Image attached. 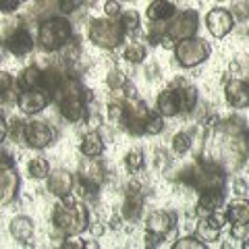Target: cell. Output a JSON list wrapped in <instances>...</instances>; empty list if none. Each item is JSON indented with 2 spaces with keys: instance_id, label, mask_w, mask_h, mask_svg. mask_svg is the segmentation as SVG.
<instances>
[{
  "instance_id": "6da1fadb",
  "label": "cell",
  "mask_w": 249,
  "mask_h": 249,
  "mask_svg": "<svg viewBox=\"0 0 249 249\" xmlns=\"http://www.w3.org/2000/svg\"><path fill=\"white\" fill-rule=\"evenodd\" d=\"M52 224L62 235L77 237L89 229V212L83 204H73V206L58 204L52 210Z\"/></svg>"
},
{
  "instance_id": "7a4b0ae2",
  "label": "cell",
  "mask_w": 249,
  "mask_h": 249,
  "mask_svg": "<svg viewBox=\"0 0 249 249\" xmlns=\"http://www.w3.org/2000/svg\"><path fill=\"white\" fill-rule=\"evenodd\" d=\"M73 37V25L65 17H48L40 23L37 42L46 52H58Z\"/></svg>"
},
{
  "instance_id": "3957f363",
  "label": "cell",
  "mask_w": 249,
  "mask_h": 249,
  "mask_svg": "<svg viewBox=\"0 0 249 249\" xmlns=\"http://www.w3.org/2000/svg\"><path fill=\"white\" fill-rule=\"evenodd\" d=\"M88 36L93 44L100 46V48L112 50V48H119L123 44L124 31L116 19H96V21H91Z\"/></svg>"
},
{
  "instance_id": "277c9868",
  "label": "cell",
  "mask_w": 249,
  "mask_h": 249,
  "mask_svg": "<svg viewBox=\"0 0 249 249\" xmlns=\"http://www.w3.org/2000/svg\"><path fill=\"white\" fill-rule=\"evenodd\" d=\"M210 56V46L201 40V37H189V40H181L175 46V58L181 67L193 69L201 65Z\"/></svg>"
},
{
  "instance_id": "5b68a950",
  "label": "cell",
  "mask_w": 249,
  "mask_h": 249,
  "mask_svg": "<svg viewBox=\"0 0 249 249\" xmlns=\"http://www.w3.org/2000/svg\"><path fill=\"white\" fill-rule=\"evenodd\" d=\"M199 29V15L197 11L187 9L183 13L175 15L170 23L166 25V36L173 42H181V40H189V37H196Z\"/></svg>"
},
{
  "instance_id": "8992f818",
  "label": "cell",
  "mask_w": 249,
  "mask_h": 249,
  "mask_svg": "<svg viewBox=\"0 0 249 249\" xmlns=\"http://www.w3.org/2000/svg\"><path fill=\"white\" fill-rule=\"evenodd\" d=\"M124 102V124L123 127L129 131L131 135H143L145 121L150 116V108L137 96H127Z\"/></svg>"
},
{
  "instance_id": "52a82bcc",
  "label": "cell",
  "mask_w": 249,
  "mask_h": 249,
  "mask_svg": "<svg viewBox=\"0 0 249 249\" xmlns=\"http://www.w3.org/2000/svg\"><path fill=\"white\" fill-rule=\"evenodd\" d=\"M19 193V175L9 154L0 156V204H11Z\"/></svg>"
},
{
  "instance_id": "ba28073f",
  "label": "cell",
  "mask_w": 249,
  "mask_h": 249,
  "mask_svg": "<svg viewBox=\"0 0 249 249\" xmlns=\"http://www.w3.org/2000/svg\"><path fill=\"white\" fill-rule=\"evenodd\" d=\"M23 139H25L27 145L34 147V150H44V147H48L54 142V129L50 127L48 123L34 119V121L25 123Z\"/></svg>"
},
{
  "instance_id": "9c48e42d",
  "label": "cell",
  "mask_w": 249,
  "mask_h": 249,
  "mask_svg": "<svg viewBox=\"0 0 249 249\" xmlns=\"http://www.w3.org/2000/svg\"><path fill=\"white\" fill-rule=\"evenodd\" d=\"M206 27L216 40H222L224 36L231 34V29L235 27V17L227 9H212L206 15Z\"/></svg>"
},
{
  "instance_id": "30bf717a",
  "label": "cell",
  "mask_w": 249,
  "mask_h": 249,
  "mask_svg": "<svg viewBox=\"0 0 249 249\" xmlns=\"http://www.w3.org/2000/svg\"><path fill=\"white\" fill-rule=\"evenodd\" d=\"M4 48L9 50L13 56H27V54L34 50V37H31V34L25 29V27H15L11 29L9 34H6L4 37Z\"/></svg>"
},
{
  "instance_id": "8fae6325",
  "label": "cell",
  "mask_w": 249,
  "mask_h": 249,
  "mask_svg": "<svg viewBox=\"0 0 249 249\" xmlns=\"http://www.w3.org/2000/svg\"><path fill=\"white\" fill-rule=\"evenodd\" d=\"M73 187H75V177L65 168L52 170V173L46 177V189H48L50 196H54V197L62 199L73 191Z\"/></svg>"
},
{
  "instance_id": "7c38bea8",
  "label": "cell",
  "mask_w": 249,
  "mask_h": 249,
  "mask_svg": "<svg viewBox=\"0 0 249 249\" xmlns=\"http://www.w3.org/2000/svg\"><path fill=\"white\" fill-rule=\"evenodd\" d=\"M50 102V96L44 93L42 89H27V91H21L19 98H17V104H19V110L23 114H40L46 106Z\"/></svg>"
},
{
  "instance_id": "4fadbf2b",
  "label": "cell",
  "mask_w": 249,
  "mask_h": 249,
  "mask_svg": "<svg viewBox=\"0 0 249 249\" xmlns=\"http://www.w3.org/2000/svg\"><path fill=\"white\" fill-rule=\"evenodd\" d=\"M175 224H177V216L173 212H166V210H154V212L145 218L147 232H154V235H158L162 239L175 229Z\"/></svg>"
},
{
  "instance_id": "5bb4252c",
  "label": "cell",
  "mask_w": 249,
  "mask_h": 249,
  "mask_svg": "<svg viewBox=\"0 0 249 249\" xmlns=\"http://www.w3.org/2000/svg\"><path fill=\"white\" fill-rule=\"evenodd\" d=\"M224 98L227 104L235 110H245L249 108V88L243 79H231L224 88Z\"/></svg>"
},
{
  "instance_id": "9a60e30c",
  "label": "cell",
  "mask_w": 249,
  "mask_h": 249,
  "mask_svg": "<svg viewBox=\"0 0 249 249\" xmlns=\"http://www.w3.org/2000/svg\"><path fill=\"white\" fill-rule=\"evenodd\" d=\"M60 116L69 123H79L88 116V104L83 102L81 96H62L58 100Z\"/></svg>"
},
{
  "instance_id": "2e32d148",
  "label": "cell",
  "mask_w": 249,
  "mask_h": 249,
  "mask_svg": "<svg viewBox=\"0 0 249 249\" xmlns=\"http://www.w3.org/2000/svg\"><path fill=\"white\" fill-rule=\"evenodd\" d=\"M224 204V191L222 187H208L201 189V196L197 199V214L208 216L214 210H220Z\"/></svg>"
},
{
  "instance_id": "e0dca14e",
  "label": "cell",
  "mask_w": 249,
  "mask_h": 249,
  "mask_svg": "<svg viewBox=\"0 0 249 249\" xmlns=\"http://www.w3.org/2000/svg\"><path fill=\"white\" fill-rule=\"evenodd\" d=\"M156 112L166 116V119H173V116H177L181 112V108H178V96H177L175 88L164 89L158 98H156Z\"/></svg>"
},
{
  "instance_id": "ac0fdd59",
  "label": "cell",
  "mask_w": 249,
  "mask_h": 249,
  "mask_svg": "<svg viewBox=\"0 0 249 249\" xmlns=\"http://www.w3.org/2000/svg\"><path fill=\"white\" fill-rule=\"evenodd\" d=\"M175 15H177V6L170 0H154L145 9L147 21H170Z\"/></svg>"
},
{
  "instance_id": "d6986e66",
  "label": "cell",
  "mask_w": 249,
  "mask_h": 249,
  "mask_svg": "<svg viewBox=\"0 0 249 249\" xmlns=\"http://www.w3.org/2000/svg\"><path fill=\"white\" fill-rule=\"evenodd\" d=\"M177 89V96H178V108H181V112H193L197 108V102H199V89L196 85L191 83H183L178 85Z\"/></svg>"
},
{
  "instance_id": "ffe728a7",
  "label": "cell",
  "mask_w": 249,
  "mask_h": 249,
  "mask_svg": "<svg viewBox=\"0 0 249 249\" xmlns=\"http://www.w3.org/2000/svg\"><path fill=\"white\" fill-rule=\"evenodd\" d=\"M34 220L27 216H15L11 224H9V232H11V237L15 241H21V243H25V241H29L31 237H34Z\"/></svg>"
},
{
  "instance_id": "44dd1931",
  "label": "cell",
  "mask_w": 249,
  "mask_h": 249,
  "mask_svg": "<svg viewBox=\"0 0 249 249\" xmlns=\"http://www.w3.org/2000/svg\"><path fill=\"white\" fill-rule=\"evenodd\" d=\"M143 212V193L137 191V193H127V197L123 201V208H121V216L124 220L133 222L137 220Z\"/></svg>"
},
{
  "instance_id": "7402d4cb",
  "label": "cell",
  "mask_w": 249,
  "mask_h": 249,
  "mask_svg": "<svg viewBox=\"0 0 249 249\" xmlns=\"http://www.w3.org/2000/svg\"><path fill=\"white\" fill-rule=\"evenodd\" d=\"M65 79H67V75L62 73L58 67L42 69V85H40V89L50 91L52 96H54V93H56V91L62 88V83H65Z\"/></svg>"
},
{
  "instance_id": "603a6c76",
  "label": "cell",
  "mask_w": 249,
  "mask_h": 249,
  "mask_svg": "<svg viewBox=\"0 0 249 249\" xmlns=\"http://www.w3.org/2000/svg\"><path fill=\"white\" fill-rule=\"evenodd\" d=\"M81 154L88 156V158H96L104 152V139L102 135L98 133V131H88V133L83 135L81 139Z\"/></svg>"
},
{
  "instance_id": "cb8c5ba5",
  "label": "cell",
  "mask_w": 249,
  "mask_h": 249,
  "mask_svg": "<svg viewBox=\"0 0 249 249\" xmlns=\"http://www.w3.org/2000/svg\"><path fill=\"white\" fill-rule=\"evenodd\" d=\"M227 214V220L231 224L241 222V224H249V201L247 199H237V201H231L229 208L224 210Z\"/></svg>"
},
{
  "instance_id": "d4e9b609",
  "label": "cell",
  "mask_w": 249,
  "mask_h": 249,
  "mask_svg": "<svg viewBox=\"0 0 249 249\" xmlns=\"http://www.w3.org/2000/svg\"><path fill=\"white\" fill-rule=\"evenodd\" d=\"M196 231H197V237L204 241L206 245L208 243H216V241L220 239V229L214 227L208 218H199L197 224H196Z\"/></svg>"
},
{
  "instance_id": "484cf974",
  "label": "cell",
  "mask_w": 249,
  "mask_h": 249,
  "mask_svg": "<svg viewBox=\"0 0 249 249\" xmlns=\"http://www.w3.org/2000/svg\"><path fill=\"white\" fill-rule=\"evenodd\" d=\"M27 173L31 178H37V181H42L50 175V162L42 158V156H37V158H31L27 162Z\"/></svg>"
},
{
  "instance_id": "4316f807",
  "label": "cell",
  "mask_w": 249,
  "mask_h": 249,
  "mask_svg": "<svg viewBox=\"0 0 249 249\" xmlns=\"http://www.w3.org/2000/svg\"><path fill=\"white\" fill-rule=\"evenodd\" d=\"M123 58L127 60V62H131V65H142V62L147 58V50H145V46H143V44L131 42L127 48H124Z\"/></svg>"
},
{
  "instance_id": "83f0119b",
  "label": "cell",
  "mask_w": 249,
  "mask_h": 249,
  "mask_svg": "<svg viewBox=\"0 0 249 249\" xmlns=\"http://www.w3.org/2000/svg\"><path fill=\"white\" fill-rule=\"evenodd\" d=\"M60 56H62V62H65V65H73V62H77L81 58V44L77 42L75 37H71V40L60 48Z\"/></svg>"
},
{
  "instance_id": "f1b7e54d",
  "label": "cell",
  "mask_w": 249,
  "mask_h": 249,
  "mask_svg": "<svg viewBox=\"0 0 249 249\" xmlns=\"http://www.w3.org/2000/svg\"><path fill=\"white\" fill-rule=\"evenodd\" d=\"M21 81H23V85H25L27 89H40V85H42V69L37 65L27 67L25 71H23Z\"/></svg>"
},
{
  "instance_id": "f546056e",
  "label": "cell",
  "mask_w": 249,
  "mask_h": 249,
  "mask_svg": "<svg viewBox=\"0 0 249 249\" xmlns=\"http://www.w3.org/2000/svg\"><path fill=\"white\" fill-rule=\"evenodd\" d=\"M119 23L124 34H133V31L139 29V13L135 9H129V11H123L119 15Z\"/></svg>"
},
{
  "instance_id": "4dcf8cb0",
  "label": "cell",
  "mask_w": 249,
  "mask_h": 249,
  "mask_svg": "<svg viewBox=\"0 0 249 249\" xmlns=\"http://www.w3.org/2000/svg\"><path fill=\"white\" fill-rule=\"evenodd\" d=\"M191 145H193V137H191L189 131H178V133L173 137V152L178 156H185L191 150Z\"/></svg>"
},
{
  "instance_id": "1f68e13d",
  "label": "cell",
  "mask_w": 249,
  "mask_h": 249,
  "mask_svg": "<svg viewBox=\"0 0 249 249\" xmlns=\"http://www.w3.org/2000/svg\"><path fill=\"white\" fill-rule=\"evenodd\" d=\"M123 100L124 98L108 104V119H110V123L114 124V127H123L124 124V102Z\"/></svg>"
},
{
  "instance_id": "d6a6232c",
  "label": "cell",
  "mask_w": 249,
  "mask_h": 249,
  "mask_svg": "<svg viewBox=\"0 0 249 249\" xmlns=\"http://www.w3.org/2000/svg\"><path fill=\"white\" fill-rule=\"evenodd\" d=\"M127 83H129V79H127V75H124L121 69H110V71H108V75H106V85H108V88H110L112 91H121Z\"/></svg>"
},
{
  "instance_id": "836d02e7",
  "label": "cell",
  "mask_w": 249,
  "mask_h": 249,
  "mask_svg": "<svg viewBox=\"0 0 249 249\" xmlns=\"http://www.w3.org/2000/svg\"><path fill=\"white\" fill-rule=\"evenodd\" d=\"M162 131H164V116L158 112H150V116H147V121H145L143 133L145 135H160Z\"/></svg>"
},
{
  "instance_id": "e575fe53",
  "label": "cell",
  "mask_w": 249,
  "mask_h": 249,
  "mask_svg": "<svg viewBox=\"0 0 249 249\" xmlns=\"http://www.w3.org/2000/svg\"><path fill=\"white\" fill-rule=\"evenodd\" d=\"M166 21H150L147 25V40L150 44H160L166 37Z\"/></svg>"
},
{
  "instance_id": "d590c367",
  "label": "cell",
  "mask_w": 249,
  "mask_h": 249,
  "mask_svg": "<svg viewBox=\"0 0 249 249\" xmlns=\"http://www.w3.org/2000/svg\"><path fill=\"white\" fill-rule=\"evenodd\" d=\"M124 166H127L129 173H139V170L145 166L143 154L139 152V150H131V152L127 154V158H124Z\"/></svg>"
},
{
  "instance_id": "8d00e7d4",
  "label": "cell",
  "mask_w": 249,
  "mask_h": 249,
  "mask_svg": "<svg viewBox=\"0 0 249 249\" xmlns=\"http://www.w3.org/2000/svg\"><path fill=\"white\" fill-rule=\"evenodd\" d=\"M206 243L199 237H181L173 243V249H204Z\"/></svg>"
},
{
  "instance_id": "74e56055",
  "label": "cell",
  "mask_w": 249,
  "mask_h": 249,
  "mask_svg": "<svg viewBox=\"0 0 249 249\" xmlns=\"http://www.w3.org/2000/svg\"><path fill=\"white\" fill-rule=\"evenodd\" d=\"M154 166L158 170H166L170 166V156L166 150H156L154 152Z\"/></svg>"
},
{
  "instance_id": "f35d334b",
  "label": "cell",
  "mask_w": 249,
  "mask_h": 249,
  "mask_svg": "<svg viewBox=\"0 0 249 249\" xmlns=\"http://www.w3.org/2000/svg\"><path fill=\"white\" fill-rule=\"evenodd\" d=\"M123 13L119 0H106L104 2V15L108 19H119V15Z\"/></svg>"
},
{
  "instance_id": "ab89813d",
  "label": "cell",
  "mask_w": 249,
  "mask_h": 249,
  "mask_svg": "<svg viewBox=\"0 0 249 249\" xmlns=\"http://www.w3.org/2000/svg\"><path fill=\"white\" fill-rule=\"evenodd\" d=\"M83 4H85V0H60V2H58V11L71 15V13H75L77 9H81Z\"/></svg>"
},
{
  "instance_id": "60d3db41",
  "label": "cell",
  "mask_w": 249,
  "mask_h": 249,
  "mask_svg": "<svg viewBox=\"0 0 249 249\" xmlns=\"http://www.w3.org/2000/svg\"><path fill=\"white\" fill-rule=\"evenodd\" d=\"M23 0H0V13L2 15H13L19 11Z\"/></svg>"
},
{
  "instance_id": "b9f144b4",
  "label": "cell",
  "mask_w": 249,
  "mask_h": 249,
  "mask_svg": "<svg viewBox=\"0 0 249 249\" xmlns=\"http://www.w3.org/2000/svg\"><path fill=\"white\" fill-rule=\"evenodd\" d=\"M247 231H249V224H241V222H235L231 229V237L237 239V241H243L247 239Z\"/></svg>"
},
{
  "instance_id": "7bdbcfd3",
  "label": "cell",
  "mask_w": 249,
  "mask_h": 249,
  "mask_svg": "<svg viewBox=\"0 0 249 249\" xmlns=\"http://www.w3.org/2000/svg\"><path fill=\"white\" fill-rule=\"evenodd\" d=\"M13 85H15L13 75H11V73H6V71H0V93L9 91Z\"/></svg>"
},
{
  "instance_id": "ee69618b",
  "label": "cell",
  "mask_w": 249,
  "mask_h": 249,
  "mask_svg": "<svg viewBox=\"0 0 249 249\" xmlns=\"http://www.w3.org/2000/svg\"><path fill=\"white\" fill-rule=\"evenodd\" d=\"M232 189H235V193L239 197H243V196H247L249 185L243 181V178H235V181H232Z\"/></svg>"
},
{
  "instance_id": "f6af8a7d",
  "label": "cell",
  "mask_w": 249,
  "mask_h": 249,
  "mask_svg": "<svg viewBox=\"0 0 249 249\" xmlns=\"http://www.w3.org/2000/svg\"><path fill=\"white\" fill-rule=\"evenodd\" d=\"M6 137H9V123H6V119L0 114V145L6 142Z\"/></svg>"
},
{
  "instance_id": "bcb514c9",
  "label": "cell",
  "mask_w": 249,
  "mask_h": 249,
  "mask_svg": "<svg viewBox=\"0 0 249 249\" xmlns=\"http://www.w3.org/2000/svg\"><path fill=\"white\" fill-rule=\"evenodd\" d=\"M60 247H65V249H81L83 247V241H77V239H67L65 243H62Z\"/></svg>"
},
{
  "instance_id": "7dc6e473",
  "label": "cell",
  "mask_w": 249,
  "mask_h": 249,
  "mask_svg": "<svg viewBox=\"0 0 249 249\" xmlns=\"http://www.w3.org/2000/svg\"><path fill=\"white\" fill-rule=\"evenodd\" d=\"M91 232H93V237L104 235V224H102V222H93V224H91Z\"/></svg>"
},
{
  "instance_id": "c3c4849f",
  "label": "cell",
  "mask_w": 249,
  "mask_h": 249,
  "mask_svg": "<svg viewBox=\"0 0 249 249\" xmlns=\"http://www.w3.org/2000/svg\"><path fill=\"white\" fill-rule=\"evenodd\" d=\"M83 247H91V249H96V247H100L98 243H93V241H83Z\"/></svg>"
},
{
  "instance_id": "681fc988",
  "label": "cell",
  "mask_w": 249,
  "mask_h": 249,
  "mask_svg": "<svg viewBox=\"0 0 249 249\" xmlns=\"http://www.w3.org/2000/svg\"><path fill=\"white\" fill-rule=\"evenodd\" d=\"M243 139H245V143L249 145V129H245V131H243Z\"/></svg>"
},
{
  "instance_id": "f907efd6",
  "label": "cell",
  "mask_w": 249,
  "mask_h": 249,
  "mask_svg": "<svg viewBox=\"0 0 249 249\" xmlns=\"http://www.w3.org/2000/svg\"><path fill=\"white\" fill-rule=\"evenodd\" d=\"M243 249H249V239H243V245H241Z\"/></svg>"
},
{
  "instance_id": "816d5d0a",
  "label": "cell",
  "mask_w": 249,
  "mask_h": 249,
  "mask_svg": "<svg viewBox=\"0 0 249 249\" xmlns=\"http://www.w3.org/2000/svg\"><path fill=\"white\" fill-rule=\"evenodd\" d=\"M243 81H245V83H247V88H249V75H247V77H245V79H243Z\"/></svg>"
},
{
  "instance_id": "f5cc1de1",
  "label": "cell",
  "mask_w": 249,
  "mask_h": 249,
  "mask_svg": "<svg viewBox=\"0 0 249 249\" xmlns=\"http://www.w3.org/2000/svg\"><path fill=\"white\" fill-rule=\"evenodd\" d=\"M216 2H227V0H216Z\"/></svg>"
}]
</instances>
